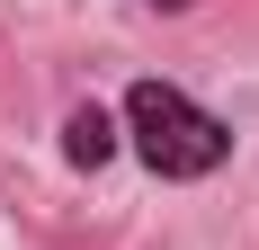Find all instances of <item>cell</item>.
<instances>
[{"label":"cell","mask_w":259,"mask_h":250,"mask_svg":"<svg viewBox=\"0 0 259 250\" xmlns=\"http://www.w3.org/2000/svg\"><path fill=\"white\" fill-rule=\"evenodd\" d=\"M107 152H116V116H107L99 99L72 107V116H63V161H72V170H99Z\"/></svg>","instance_id":"7a4b0ae2"},{"label":"cell","mask_w":259,"mask_h":250,"mask_svg":"<svg viewBox=\"0 0 259 250\" xmlns=\"http://www.w3.org/2000/svg\"><path fill=\"white\" fill-rule=\"evenodd\" d=\"M125 134H134V161L152 179H214L233 161V125L214 107H197L188 90H170V80H134L125 90Z\"/></svg>","instance_id":"6da1fadb"},{"label":"cell","mask_w":259,"mask_h":250,"mask_svg":"<svg viewBox=\"0 0 259 250\" xmlns=\"http://www.w3.org/2000/svg\"><path fill=\"white\" fill-rule=\"evenodd\" d=\"M152 9H197V0H152Z\"/></svg>","instance_id":"3957f363"}]
</instances>
